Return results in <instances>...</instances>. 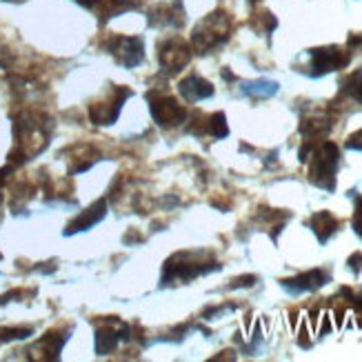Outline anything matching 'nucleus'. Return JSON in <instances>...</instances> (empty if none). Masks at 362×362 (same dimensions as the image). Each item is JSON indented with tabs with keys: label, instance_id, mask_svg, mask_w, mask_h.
Listing matches in <instances>:
<instances>
[{
	"label": "nucleus",
	"instance_id": "nucleus-1",
	"mask_svg": "<svg viewBox=\"0 0 362 362\" xmlns=\"http://www.w3.org/2000/svg\"><path fill=\"white\" fill-rule=\"evenodd\" d=\"M229 34H231V18L225 11H214L196 25L192 34V45L196 52L207 54L223 45L229 38Z\"/></svg>",
	"mask_w": 362,
	"mask_h": 362
},
{
	"label": "nucleus",
	"instance_id": "nucleus-2",
	"mask_svg": "<svg viewBox=\"0 0 362 362\" xmlns=\"http://www.w3.org/2000/svg\"><path fill=\"white\" fill-rule=\"evenodd\" d=\"M313 153V163L309 178L311 182L325 189V192H334L336 189V171L340 165V151L334 143H322L311 151Z\"/></svg>",
	"mask_w": 362,
	"mask_h": 362
},
{
	"label": "nucleus",
	"instance_id": "nucleus-3",
	"mask_svg": "<svg viewBox=\"0 0 362 362\" xmlns=\"http://www.w3.org/2000/svg\"><path fill=\"white\" fill-rule=\"evenodd\" d=\"M218 269V262H204V260H196V254H187V251H180L174 258H169L163 272V285H169V282L176 280H194L202 274H209Z\"/></svg>",
	"mask_w": 362,
	"mask_h": 362
},
{
	"label": "nucleus",
	"instance_id": "nucleus-4",
	"mask_svg": "<svg viewBox=\"0 0 362 362\" xmlns=\"http://www.w3.org/2000/svg\"><path fill=\"white\" fill-rule=\"evenodd\" d=\"M309 76L318 78V76H325L329 71H336V69H342L349 65V52L340 49V47L332 45V47H318V49H309Z\"/></svg>",
	"mask_w": 362,
	"mask_h": 362
},
{
	"label": "nucleus",
	"instance_id": "nucleus-5",
	"mask_svg": "<svg viewBox=\"0 0 362 362\" xmlns=\"http://www.w3.org/2000/svg\"><path fill=\"white\" fill-rule=\"evenodd\" d=\"M149 103H151V116L160 127H178L189 116L187 109L178 105L176 98L167 96V93H149Z\"/></svg>",
	"mask_w": 362,
	"mask_h": 362
},
{
	"label": "nucleus",
	"instance_id": "nucleus-6",
	"mask_svg": "<svg viewBox=\"0 0 362 362\" xmlns=\"http://www.w3.org/2000/svg\"><path fill=\"white\" fill-rule=\"evenodd\" d=\"M107 49L114 54V58L118 60V65L127 67V69H134L145 58L143 40L136 38V36H114L112 40H109Z\"/></svg>",
	"mask_w": 362,
	"mask_h": 362
},
{
	"label": "nucleus",
	"instance_id": "nucleus-7",
	"mask_svg": "<svg viewBox=\"0 0 362 362\" xmlns=\"http://www.w3.org/2000/svg\"><path fill=\"white\" fill-rule=\"evenodd\" d=\"M189 58H192V49H189V42L180 38H169L158 47V60L163 69L169 74H178L189 65Z\"/></svg>",
	"mask_w": 362,
	"mask_h": 362
},
{
	"label": "nucleus",
	"instance_id": "nucleus-8",
	"mask_svg": "<svg viewBox=\"0 0 362 362\" xmlns=\"http://www.w3.org/2000/svg\"><path fill=\"white\" fill-rule=\"evenodd\" d=\"M132 96L129 89L124 87H116L112 98L100 103V105H91V120L96 124H112L116 122V118L120 116V109H122V103Z\"/></svg>",
	"mask_w": 362,
	"mask_h": 362
},
{
	"label": "nucleus",
	"instance_id": "nucleus-9",
	"mask_svg": "<svg viewBox=\"0 0 362 362\" xmlns=\"http://www.w3.org/2000/svg\"><path fill=\"white\" fill-rule=\"evenodd\" d=\"M129 338H132L129 327L124 322H112L107 327H100L98 334H96V351L100 356L112 354L120 342H127Z\"/></svg>",
	"mask_w": 362,
	"mask_h": 362
},
{
	"label": "nucleus",
	"instance_id": "nucleus-10",
	"mask_svg": "<svg viewBox=\"0 0 362 362\" xmlns=\"http://www.w3.org/2000/svg\"><path fill=\"white\" fill-rule=\"evenodd\" d=\"M329 276L325 269H311L307 274H300L298 278H291V280H282V289H287L291 296H298V293H307V291H316L320 287H325L329 282Z\"/></svg>",
	"mask_w": 362,
	"mask_h": 362
},
{
	"label": "nucleus",
	"instance_id": "nucleus-11",
	"mask_svg": "<svg viewBox=\"0 0 362 362\" xmlns=\"http://www.w3.org/2000/svg\"><path fill=\"white\" fill-rule=\"evenodd\" d=\"M149 21L156 27H180L185 23L182 3L180 0H174V3H158L151 9Z\"/></svg>",
	"mask_w": 362,
	"mask_h": 362
},
{
	"label": "nucleus",
	"instance_id": "nucleus-12",
	"mask_svg": "<svg viewBox=\"0 0 362 362\" xmlns=\"http://www.w3.org/2000/svg\"><path fill=\"white\" fill-rule=\"evenodd\" d=\"M178 89H180L182 98L187 103H198V100H204V98L214 96V85L209 81H204V78L196 76V74L185 78V81L178 85Z\"/></svg>",
	"mask_w": 362,
	"mask_h": 362
},
{
	"label": "nucleus",
	"instance_id": "nucleus-13",
	"mask_svg": "<svg viewBox=\"0 0 362 362\" xmlns=\"http://www.w3.org/2000/svg\"><path fill=\"white\" fill-rule=\"evenodd\" d=\"M105 209H107V200L103 198V200H98V202H93L91 207L87 209V211H83L81 216H78L74 223L67 227V235H71V233H76V231H83V229H89L91 225H96L98 220H103V216H105Z\"/></svg>",
	"mask_w": 362,
	"mask_h": 362
},
{
	"label": "nucleus",
	"instance_id": "nucleus-14",
	"mask_svg": "<svg viewBox=\"0 0 362 362\" xmlns=\"http://www.w3.org/2000/svg\"><path fill=\"white\" fill-rule=\"evenodd\" d=\"M309 225H311V229H313V233L318 235V240L320 243H327L332 235L338 231V220L329 214V211H318L316 216H313L311 220H309Z\"/></svg>",
	"mask_w": 362,
	"mask_h": 362
},
{
	"label": "nucleus",
	"instance_id": "nucleus-15",
	"mask_svg": "<svg viewBox=\"0 0 362 362\" xmlns=\"http://www.w3.org/2000/svg\"><path fill=\"white\" fill-rule=\"evenodd\" d=\"M65 340H67V336H62V334H49V336H45L29 354L40 351L42 360H56L60 356V349H62V344H65Z\"/></svg>",
	"mask_w": 362,
	"mask_h": 362
},
{
	"label": "nucleus",
	"instance_id": "nucleus-16",
	"mask_svg": "<svg viewBox=\"0 0 362 362\" xmlns=\"http://www.w3.org/2000/svg\"><path fill=\"white\" fill-rule=\"evenodd\" d=\"M243 93L251 98H269L278 91V83L274 81H254V83H243Z\"/></svg>",
	"mask_w": 362,
	"mask_h": 362
},
{
	"label": "nucleus",
	"instance_id": "nucleus-17",
	"mask_svg": "<svg viewBox=\"0 0 362 362\" xmlns=\"http://www.w3.org/2000/svg\"><path fill=\"white\" fill-rule=\"evenodd\" d=\"M342 96H347L362 105V67L356 69L342 85Z\"/></svg>",
	"mask_w": 362,
	"mask_h": 362
},
{
	"label": "nucleus",
	"instance_id": "nucleus-18",
	"mask_svg": "<svg viewBox=\"0 0 362 362\" xmlns=\"http://www.w3.org/2000/svg\"><path fill=\"white\" fill-rule=\"evenodd\" d=\"M204 129H207L214 138H225V136L229 134L225 114H223V112H216L214 116H209L207 122H204Z\"/></svg>",
	"mask_w": 362,
	"mask_h": 362
},
{
	"label": "nucleus",
	"instance_id": "nucleus-19",
	"mask_svg": "<svg viewBox=\"0 0 362 362\" xmlns=\"http://www.w3.org/2000/svg\"><path fill=\"white\" fill-rule=\"evenodd\" d=\"M354 229H356V233L362 238V198H358V204H356V214H354Z\"/></svg>",
	"mask_w": 362,
	"mask_h": 362
},
{
	"label": "nucleus",
	"instance_id": "nucleus-20",
	"mask_svg": "<svg viewBox=\"0 0 362 362\" xmlns=\"http://www.w3.org/2000/svg\"><path fill=\"white\" fill-rule=\"evenodd\" d=\"M347 147H349V149H358V151H362V129H360L358 134H354V136L347 140Z\"/></svg>",
	"mask_w": 362,
	"mask_h": 362
}]
</instances>
